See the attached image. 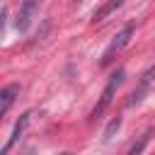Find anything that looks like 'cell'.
I'll use <instances>...</instances> for the list:
<instances>
[{
  "mask_svg": "<svg viewBox=\"0 0 155 155\" xmlns=\"http://www.w3.org/2000/svg\"><path fill=\"white\" fill-rule=\"evenodd\" d=\"M124 78H126V73H124V68H119L111 78H109V82L104 85V90H102V97L97 99V104H94V109H92V116H99L109 104H111V99H114V94H116V90L121 87V82H124Z\"/></svg>",
  "mask_w": 155,
  "mask_h": 155,
  "instance_id": "1",
  "label": "cell"
},
{
  "mask_svg": "<svg viewBox=\"0 0 155 155\" xmlns=\"http://www.w3.org/2000/svg\"><path fill=\"white\" fill-rule=\"evenodd\" d=\"M133 29H136L133 24H126V27H124L114 39H111V44H109V46L104 48V53H102V61H99L102 65H109V63H111V61L124 51V46H126V44L131 41V36H133Z\"/></svg>",
  "mask_w": 155,
  "mask_h": 155,
  "instance_id": "2",
  "label": "cell"
},
{
  "mask_svg": "<svg viewBox=\"0 0 155 155\" xmlns=\"http://www.w3.org/2000/svg\"><path fill=\"white\" fill-rule=\"evenodd\" d=\"M153 87H155V63H153V65H150V68H148V70L140 75V80H138V87L131 92V97H128V102H126V104H128V107H136V104H140V102H143V97H145V94H148Z\"/></svg>",
  "mask_w": 155,
  "mask_h": 155,
  "instance_id": "3",
  "label": "cell"
},
{
  "mask_svg": "<svg viewBox=\"0 0 155 155\" xmlns=\"http://www.w3.org/2000/svg\"><path fill=\"white\" fill-rule=\"evenodd\" d=\"M39 5H41V0H24V2H22V7H19V12H17V22H15V27H17L19 31H27V29H29V24H31Z\"/></svg>",
  "mask_w": 155,
  "mask_h": 155,
  "instance_id": "4",
  "label": "cell"
},
{
  "mask_svg": "<svg viewBox=\"0 0 155 155\" xmlns=\"http://www.w3.org/2000/svg\"><path fill=\"white\" fill-rule=\"evenodd\" d=\"M29 121H31V111H24L19 119H17V124H15V128H12V133H10V138H7V143L2 145V153L0 155H7L10 150H12V145L22 138V133L27 131V126H29Z\"/></svg>",
  "mask_w": 155,
  "mask_h": 155,
  "instance_id": "5",
  "label": "cell"
},
{
  "mask_svg": "<svg viewBox=\"0 0 155 155\" xmlns=\"http://www.w3.org/2000/svg\"><path fill=\"white\" fill-rule=\"evenodd\" d=\"M17 94H19V85L17 82H12V85H7V87L0 90V116H5L10 111V107H12V102H15Z\"/></svg>",
  "mask_w": 155,
  "mask_h": 155,
  "instance_id": "6",
  "label": "cell"
},
{
  "mask_svg": "<svg viewBox=\"0 0 155 155\" xmlns=\"http://www.w3.org/2000/svg\"><path fill=\"white\" fill-rule=\"evenodd\" d=\"M121 2H124V0H107V2H104V5L92 15V22H102V19H107L114 10H119V7H121Z\"/></svg>",
  "mask_w": 155,
  "mask_h": 155,
  "instance_id": "7",
  "label": "cell"
},
{
  "mask_svg": "<svg viewBox=\"0 0 155 155\" xmlns=\"http://www.w3.org/2000/svg\"><path fill=\"white\" fill-rule=\"evenodd\" d=\"M150 136H153V131H145L143 136H138V140L126 150V155H140L143 150H145V145H148V140H150Z\"/></svg>",
  "mask_w": 155,
  "mask_h": 155,
  "instance_id": "8",
  "label": "cell"
},
{
  "mask_svg": "<svg viewBox=\"0 0 155 155\" xmlns=\"http://www.w3.org/2000/svg\"><path fill=\"white\" fill-rule=\"evenodd\" d=\"M119 124H121V119H119V116H116V119H111V121H109V126H107V131H104V138H107V140H109V138H111V136H114V131H116V128H119Z\"/></svg>",
  "mask_w": 155,
  "mask_h": 155,
  "instance_id": "9",
  "label": "cell"
}]
</instances>
